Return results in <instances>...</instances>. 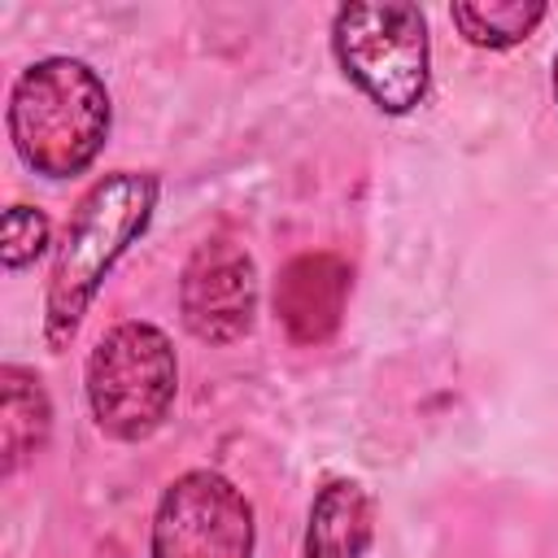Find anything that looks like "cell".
Segmentation results:
<instances>
[{"mask_svg": "<svg viewBox=\"0 0 558 558\" xmlns=\"http://www.w3.org/2000/svg\"><path fill=\"white\" fill-rule=\"evenodd\" d=\"M4 384V401H0V471L13 475L22 462H31L48 432H52V405L48 392L39 384V375L22 371V366H4L0 371Z\"/></svg>", "mask_w": 558, "mask_h": 558, "instance_id": "9", "label": "cell"}, {"mask_svg": "<svg viewBox=\"0 0 558 558\" xmlns=\"http://www.w3.org/2000/svg\"><path fill=\"white\" fill-rule=\"evenodd\" d=\"M375 536V506L357 480H327L305 519L301 558H362Z\"/></svg>", "mask_w": 558, "mask_h": 558, "instance_id": "8", "label": "cell"}, {"mask_svg": "<svg viewBox=\"0 0 558 558\" xmlns=\"http://www.w3.org/2000/svg\"><path fill=\"white\" fill-rule=\"evenodd\" d=\"M353 270L336 253H301L283 266L275 288V314L292 344H323L340 331Z\"/></svg>", "mask_w": 558, "mask_h": 558, "instance_id": "7", "label": "cell"}, {"mask_svg": "<svg viewBox=\"0 0 558 558\" xmlns=\"http://www.w3.org/2000/svg\"><path fill=\"white\" fill-rule=\"evenodd\" d=\"M183 327L205 344H231L253 331L257 262L235 240H205L179 275Z\"/></svg>", "mask_w": 558, "mask_h": 558, "instance_id": "6", "label": "cell"}, {"mask_svg": "<svg viewBox=\"0 0 558 558\" xmlns=\"http://www.w3.org/2000/svg\"><path fill=\"white\" fill-rule=\"evenodd\" d=\"M253 506L218 471H183L166 484L148 554L153 558H253Z\"/></svg>", "mask_w": 558, "mask_h": 558, "instance_id": "5", "label": "cell"}, {"mask_svg": "<svg viewBox=\"0 0 558 558\" xmlns=\"http://www.w3.org/2000/svg\"><path fill=\"white\" fill-rule=\"evenodd\" d=\"M453 22L475 48H514L523 44L541 22L545 4L541 0H458Z\"/></svg>", "mask_w": 558, "mask_h": 558, "instance_id": "10", "label": "cell"}, {"mask_svg": "<svg viewBox=\"0 0 558 558\" xmlns=\"http://www.w3.org/2000/svg\"><path fill=\"white\" fill-rule=\"evenodd\" d=\"M554 100H558V57H554Z\"/></svg>", "mask_w": 558, "mask_h": 558, "instance_id": "12", "label": "cell"}, {"mask_svg": "<svg viewBox=\"0 0 558 558\" xmlns=\"http://www.w3.org/2000/svg\"><path fill=\"white\" fill-rule=\"evenodd\" d=\"M109 122V87L78 57H44L26 65L9 92V140L44 179L83 174L105 148Z\"/></svg>", "mask_w": 558, "mask_h": 558, "instance_id": "2", "label": "cell"}, {"mask_svg": "<svg viewBox=\"0 0 558 558\" xmlns=\"http://www.w3.org/2000/svg\"><path fill=\"white\" fill-rule=\"evenodd\" d=\"M153 209H157V174L148 170H113L78 201L48 275L44 340L52 353L70 344L113 262L148 231Z\"/></svg>", "mask_w": 558, "mask_h": 558, "instance_id": "1", "label": "cell"}, {"mask_svg": "<svg viewBox=\"0 0 558 558\" xmlns=\"http://www.w3.org/2000/svg\"><path fill=\"white\" fill-rule=\"evenodd\" d=\"M48 214L35 209V205H9L4 209V244H0V257H4V270H22L31 266L44 248H48Z\"/></svg>", "mask_w": 558, "mask_h": 558, "instance_id": "11", "label": "cell"}, {"mask_svg": "<svg viewBox=\"0 0 558 558\" xmlns=\"http://www.w3.org/2000/svg\"><path fill=\"white\" fill-rule=\"evenodd\" d=\"M331 52L349 83H357L384 113H410L427 96L432 48L427 22L414 4H344L331 22Z\"/></svg>", "mask_w": 558, "mask_h": 558, "instance_id": "4", "label": "cell"}, {"mask_svg": "<svg viewBox=\"0 0 558 558\" xmlns=\"http://www.w3.org/2000/svg\"><path fill=\"white\" fill-rule=\"evenodd\" d=\"M179 392V357L161 327L118 323L87 357V405L105 436L144 440L153 436Z\"/></svg>", "mask_w": 558, "mask_h": 558, "instance_id": "3", "label": "cell"}]
</instances>
